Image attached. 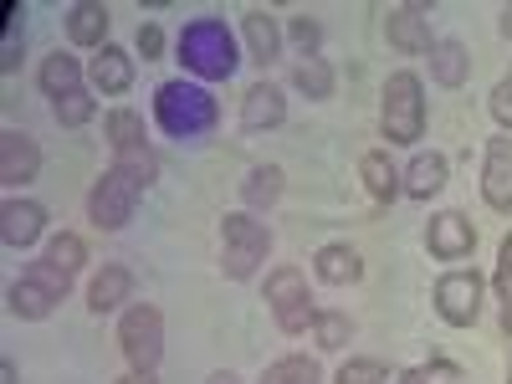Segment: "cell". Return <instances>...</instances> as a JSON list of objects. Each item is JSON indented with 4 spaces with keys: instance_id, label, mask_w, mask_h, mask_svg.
Wrapping results in <instances>:
<instances>
[{
    "instance_id": "6da1fadb",
    "label": "cell",
    "mask_w": 512,
    "mask_h": 384,
    "mask_svg": "<svg viewBox=\"0 0 512 384\" xmlns=\"http://www.w3.org/2000/svg\"><path fill=\"white\" fill-rule=\"evenodd\" d=\"M154 175H159L154 149L113 154V164L103 169V180L88 190V221H93L98 231H123L128 221H134L139 195L154 185Z\"/></svg>"
},
{
    "instance_id": "7a4b0ae2",
    "label": "cell",
    "mask_w": 512,
    "mask_h": 384,
    "mask_svg": "<svg viewBox=\"0 0 512 384\" xmlns=\"http://www.w3.org/2000/svg\"><path fill=\"white\" fill-rule=\"evenodd\" d=\"M154 123L164 128L169 139L180 144H195V139H210L221 123V103L216 93L195 77H169L154 88Z\"/></svg>"
},
{
    "instance_id": "3957f363",
    "label": "cell",
    "mask_w": 512,
    "mask_h": 384,
    "mask_svg": "<svg viewBox=\"0 0 512 384\" xmlns=\"http://www.w3.org/2000/svg\"><path fill=\"white\" fill-rule=\"evenodd\" d=\"M175 52H180V67L195 77V82H231L236 67H241V47L221 16H195L180 26L175 36Z\"/></svg>"
},
{
    "instance_id": "277c9868",
    "label": "cell",
    "mask_w": 512,
    "mask_h": 384,
    "mask_svg": "<svg viewBox=\"0 0 512 384\" xmlns=\"http://www.w3.org/2000/svg\"><path fill=\"white\" fill-rule=\"evenodd\" d=\"M277 236L267 221H256L251 210H226L221 216V272L231 282H251L262 272V262L272 256Z\"/></svg>"
},
{
    "instance_id": "5b68a950",
    "label": "cell",
    "mask_w": 512,
    "mask_h": 384,
    "mask_svg": "<svg viewBox=\"0 0 512 384\" xmlns=\"http://www.w3.org/2000/svg\"><path fill=\"white\" fill-rule=\"evenodd\" d=\"M379 128L390 144H420L425 139V82H420V72H410V67L390 72V82H384V93H379Z\"/></svg>"
},
{
    "instance_id": "8992f818",
    "label": "cell",
    "mask_w": 512,
    "mask_h": 384,
    "mask_svg": "<svg viewBox=\"0 0 512 384\" xmlns=\"http://www.w3.org/2000/svg\"><path fill=\"white\" fill-rule=\"evenodd\" d=\"M67 292H72V277L41 256V262H31V267L6 287V308H11V318H21V323H47V318L57 313V303H67Z\"/></svg>"
},
{
    "instance_id": "52a82bcc",
    "label": "cell",
    "mask_w": 512,
    "mask_h": 384,
    "mask_svg": "<svg viewBox=\"0 0 512 384\" xmlns=\"http://www.w3.org/2000/svg\"><path fill=\"white\" fill-rule=\"evenodd\" d=\"M118 349H123L128 369L159 374V364H164V313L154 303H128L123 318H118Z\"/></svg>"
},
{
    "instance_id": "ba28073f",
    "label": "cell",
    "mask_w": 512,
    "mask_h": 384,
    "mask_svg": "<svg viewBox=\"0 0 512 384\" xmlns=\"http://www.w3.org/2000/svg\"><path fill=\"white\" fill-rule=\"evenodd\" d=\"M267 308H272V323L297 338V333H308L313 318H318V303H313V287H308V272L303 267H277L267 277Z\"/></svg>"
},
{
    "instance_id": "9c48e42d",
    "label": "cell",
    "mask_w": 512,
    "mask_h": 384,
    "mask_svg": "<svg viewBox=\"0 0 512 384\" xmlns=\"http://www.w3.org/2000/svg\"><path fill=\"white\" fill-rule=\"evenodd\" d=\"M482 292H487V282H482V272L477 267H451V272H441L436 277V318L441 323H451V328H472L477 318H482Z\"/></svg>"
},
{
    "instance_id": "30bf717a",
    "label": "cell",
    "mask_w": 512,
    "mask_h": 384,
    "mask_svg": "<svg viewBox=\"0 0 512 384\" xmlns=\"http://www.w3.org/2000/svg\"><path fill=\"white\" fill-rule=\"evenodd\" d=\"M384 36H390V47L405 52V57H431V47H436V36H431V6H420V0L390 6V16H384Z\"/></svg>"
},
{
    "instance_id": "8fae6325",
    "label": "cell",
    "mask_w": 512,
    "mask_h": 384,
    "mask_svg": "<svg viewBox=\"0 0 512 384\" xmlns=\"http://www.w3.org/2000/svg\"><path fill=\"white\" fill-rule=\"evenodd\" d=\"M425 251L436 256V262H466V256L477 251V226L461 216V210H436L431 221H425Z\"/></svg>"
},
{
    "instance_id": "7c38bea8",
    "label": "cell",
    "mask_w": 512,
    "mask_h": 384,
    "mask_svg": "<svg viewBox=\"0 0 512 384\" xmlns=\"http://www.w3.org/2000/svg\"><path fill=\"white\" fill-rule=\"evenodd\" d=\"M41 236H47V205L41 200H26V195H11L0 205V241L11 251H31Z\"/></svg>"
},
{
    "instance_id": "4fadbf2b",
    "label": "cell",
    "mask_w": 512,
    "mask_h": 384,
    "mask_svg": "<svg viewBox=\"0 0 512 384\" xmlns=\"http://www.w3.org/2000/svg\"><path fill=\"white\" fill-rule=\"evenodd\" d=\"M41 175V144L21 128H0V185L21 190Z\"/></svg>"
},
{
    "instance_id": "5bb4252c",
    "label": "cell",
    "mask_w": 512,
    "mask_h": 384,
    "mask_svg": "<svg viewBox=\"0 0 512 384\" xmlns=\"http://www.w3.org/2000/svg\"><path fill=\"white\" fill-rule=\"evenodd\" d=\"M482 200L497 210V216H512V134L487 139V154H482Z\"/></svg>"
},
{
    "instance_id": "9a60e30c",
    "label": "cell",
    "mask_w": 512,
    "mask_h": 384,
    "mask_svg": "<svg viewBox=\"0 0 512 384\" xmlns=\"http://www.w3.org/2000/svg\"><path fill=\"white\" fill-rule=\"evenodd\" d=\"M241 41H246V57L262 72L282 57V26H277V16L267 6H246L241 11Z\"/></svg>"
},
{
    "instance_id": "2e32d148",
    "label": "cell",
    "mask_w": 512,
    "mask_h": 384,
    "mask_svg": "<svg viewBox=\"0 0 512 384\" xmlns=\"http://www.w3.org/2000/svg\"><path fill=\"white\" fill-rule=\"evenodd\" d=\"M287 123V93L277 82H251L246 98H241V128L246 134H267V128Z\"/></svg>"
},
{
    "instance_id": "e0dca14e",
    "label": "cell",
    "mask_w": 512,
    "mask_h": 384,
    "mask_svg": "<svg viewBox=\"0 0 512 384\" xmlns=\"http://www.w3.org/2000/svg\"><path fill=\"white\" fill-rule=\"evenodd\" d=\"M359 180H364L374 205H395L405 195V169H395L390 149H364L359 154Z\"/></svg>"
},
{
    "instance_id": "ac0fdd59",
    "label": "cell",
    "mask_w": 512,
    "mask_h": 384,
    "mask_svg": "<svg viewBox=\"0 0 512 384\" xmlns=\"http://www.w3.org/2000/svg\"><path fill=\"white\" fill-rule=\"evenodd\" d=\"M313 277L323 287H354L364 277V256L349 246V241H323L313 251Z\"/></svg>"
},
{
    "instance_id": "d6986e66",
    "label": "cell",
    "mask_w": 512,
    "mask_h": 384,
    "mask_svg": "<svg viewBox=\"0 0 512 384\" xmlns=\"http://www.w3.org/2000/svg\"><path fill=\"white\" fill-rule=\"evenodd\" d=\"M123 303H134V272L118 267V262H103V272L88 282V313L93 318H108Z\"/></svg>"
},
{
    "instance_id": "ffe728a7",
    "label": "cell",
    "mask_w": 512,
    "mask_h": 384,
    "mask_svg": "<svg viewBox=\"0 0 512 384\" xmlns=\"http://www.w3.org/2000/svg\"><path fill=\"white\" fill-rule=\"evenodd\" d=\"M108 6L103 0H77V6H67V41L72 47H88V52H103L108 47Z\"/></svg>"
},
{
    "instance_id": "44dd1931",
    "label": "cell",
    "mask_w": 512,
    "mask_h": 384,
    "mask_svg": "<svg viewBox=\"0 0 512 384\" xmlns=\"http://www.w3.org/2000/svg\"><path fill=\"white\" fill-rule=\"evenodd\" d=\"M88 82L103 93V98H123L128 88H134V52H123V47H108L88 62Z\"/></svg>"
},
{
    "instance_id": "7402d4cb",
    "label": "cell",
    "mask_w": 512,
    "mask_h": 384,
    "mask_svg": "<svg viewBox=\"0 0 512 384\" xmlns=\"http://www.w3.org/2000/svg\"><path fill=\"white\" fill-rule=\"evenodd\" d=\"M446 185H451V159H446V154L420 149V154L405 164V195H410V200H436Z\"/></svg>"
},
{
    "instance_id": "603a6c76",
    "label": "cell",
    "mask_w": 512,
    "mask_h": 384,
    "mask_svg": "<svg viewBox=\"0 0 512 384\" xmlns=\"http://www.w3.org/2000/svg\"><path fill=\"white\" fill-rule=\"evenodd\" d=\"M466 77H472V52H466V41L436 36V47H431V82H436V88H466Z\"/></svg>"
},
{
    "instance_id": "cb8c5ba5",
    "label": "cell",
    "mask_w": 512,
    "mask_h": 384,
    "mask_svg": "<svg viewBox=\"0 0 512 384\" xmlns=\"http://www.w3.org/2000/svg\"><path fill=\"white\" fill-rule=\"evenodd\" d=\"M287 190V175H282V164H256L246 169V180H241V200L246 210H272Z\"/></svg>"
},
{
    "instance_id": "d4e9b609",
    "label": "cell",
    "mask_w": 512,
    "mask_h": 384,
    "mask_svg": "<svg viewBox=\"0 0 512 384\" xmlns=\"http://www.w3.org/2000/svg\"><path fill=\"white\" fill-rule=\"evenodd\" d=\"M103 139L113 154H134V149H149V134H144V113L134 108H113L103 118Z\"/></svg>"
},
{
    "instance_id": "484cf974",
    "label": "cell",
    "mask_w": 512,
    "mask_h": 384,
    "mask_svg": "<svg viewBox=\"0 0 512 384\" xmlns=\"http://www.w3.org/2000/svg\"><path fill=\"white\" fill-rule=\"evenodd\" d=\"M36 82H41V93H47L52 103H57V98H67V93H82V62H77V57H67V52H52L47 62H41Z\"/></svg>"
},
{
    "instance_id": "4316f807",
    "label": "cell",
    "mask_w": 512,
    "mask_h": 384,
    "mask_svg": "<svg viewBox=\"0 0 512 384\" xmlns=\"http://www.w3.org/2000/svg\"><path fill=\"white\" fill-rule=\"evenodd\" d=\"M292 88L303 93L308 103H328L333 98V88H338V77H333V67L318 57V62H297L292 67Z\"/></svg>"
},
{
    "instance_id": "83f0119b",
    "label": "cell",
    "mask_w": 512,
    "mask_h": 384,
    "mask_svg": "<svg viewBox=\"0 0 512 384\" xmlns=\"http://www.w3.org/2000/svg\"><path fill=\"white\" fill-rule=\"evenodd\" d=\"M349 338H354V318H349V313L318 308V318H313V344H318L323 354H338V349H349Z\"/></svg>"
},
{
    "instance_id": "f1b7e54d",
    "label": "cell",
    "mask_w": 512,
    "mask_h": 384,
    "mask_svg": "<svg viewBox=\"0 0 512 384\" xmlns=\"http://www.w3.org/2000/svg\"><path fill=\"white\" fill-rule=\"evenodd\" d=\"M262 384H323V369L308 354H287V359L262 369Z\"/></svg>"
},
{
    "instance_id": "f546056e",
    "label": "cell",
    "mask_w": 512,
    "mask_h": 384,
    "mask_svg": "<svg viewBox=\"0 0 512 384\" xmlns=\"http://www.w3.org/2000/svg\"><path fill=\"white\" fill-rule=\"evenodd\" d=\"M47 262L62 267L67 277H77L82 267H88V241H82L77 231H57V236L47 241Z\"/></svg>"
},
{
    "instance_id": "4dcf8cb0",
    "label": "cell",
    "mask_w": 512,
    "mask_h": 384,
    "mask_svg": "<svg viewBox=\"0 0 512 384\" xmlns=\"http://www.w3.org/2000/svg\"><path fill=\"white\" fill-rule=\"evenodd\" d=\"M492 292H497V308H502V333H512V236H502V246H497Z\"/></svg>"
},
{
    "instance_id": "1f68e13d",
    "label": "cell",
    "mask_w": 512,
    "mask_h": 384,
    "mask_svg": "<svg viewBox=\"0 0 512 384\" xmlns=\"http://www.w3.org/2000/svg\"><path fill=\"white\" fill-rule=\"evenodd\" d=\"M287 41H292V52L303 62H318V52H323V21L318 16H292L287 21Z\"/></svg>"
},
{
    "instance_id": "d6a6232c",
    "label": "cell",
    "mask_w": 512,
    "mask_h": 384,
    "mask_svg": "<svg viewBox=\"0 0 512 384\" xmlns=\"http://www.w3.org/2000/svg\"><path fill=\"white\" fill-rule=\"evenodd\" d=\"M52 113H57V123L62 128H82V123H93L98 118V98L82 88V93H67V98H57L52 103Z\"/></svg>"
},
{
    "instance_id": "836d02e7",
    "label": "cell",
    "mask_w": 512,
    "mask_h": 384,
    "mask_svg": "<svg viewBox=\"0 0 512 384\" xmlns=\"http://www.w3.org/2000/svg\"><path fill=\"white\" fill-rule=\"evenodd\" d=\"M333 384H390V369H384L379 359H349L333 374Z\"/></svg>"
},
{
    "instance_id": "e575fe53",
    "label": "cell",
    "mask_w": 512,
    "mask_h": 384,
    "mask_svg": "<svg viewBox=\"0 0 512 384\" xmlns=\"http://www.w3.org/2000/svg\"><path fill=\"white\" fill-rule=\"evenodd\" d=\"M21 67V21H16V6H6V41H0V72H16Z\"/></svg>"
},
{
    "instance_id": "d590c367",
    "label": "cell",
    "mask_w": 512,
    "mask_h": 384,
    "mask_svg": "<svg viewBox=\"0 0 512 384\" xmlns=\"http://www.w3.org/2000/svg\"><path fill=\"white\" fill-rule=\"evenodd\" d=\"M134 47H139V57H144V62H159V57H164V31H159V21H139Z\"/></svg>"
},
{
    "instance_id": "8d00e7d4",
    "label": "cell",
    "mask_w": 512,
    "mask_h": 384,
    "mask_svg": "<svg viewBox=\"0 0 512 384\" xmlns=\"http://www.w3.org/2000/svg\"><path fill=\"white\" fill-rule=\"evenodd\" d=\"M395 384H436V379L425 374V369H400V374H395Z\"/></svg>"
},
{
    "instance_id": "74e56055",
    "label": "cell",
    "mask_w": 512,
    "mask_h": 384,
    "mask_svg": "<svg viewBox=\"0 0 512 384\" xmlns=\"http://www.w3.org/2000/svg\"><path fill=\"white\" fill-rule=\"evenodd\" d=\"M113 384H159V379H154V374H139V369H128V374H118Z\"/></svg>"
},
{
    "instance_id": "f35d334b",
    "label": "cell",
    "mask_w": 512,
    "mask_h": 384,
    "mask_svg": "<svg viewBox=\"0 0 512 384\" xmlns=\"http://www.w3.org/2000/svg\"><path fill=\"white\" fill-rule=\"evenodd\" d=\"M497 31H502V36H507V41H512V0H507V6H502V11H497Z\"/></svg>"
},
{
    "instance_id": "ab89813d",
    "label": "cell",
    "mask_w": 512,
    "mask_h": 384,
    "mask_svg": "<svg viewBox=\"0 0 512 384\" xmlns=\"http://www.w3.org/2000/svg\"><path fill=\"white\" fill-rule=\"evenodd\" d=\"M0 384H21V374H16V359H0Z\"/></svg>"
},
{
    "instance_id": "60d3db41",
    "label": "cell",
    "mask_w": 512,
    "mask_h": 384,
    "mask_svg": "<svg viewBox=\"0 0 512 384\" xmlns=\"http://www.w3.org/2000/svg\"><path fill=\"white\" fill-rule=\"evenodd\" d=\"M205 384H241V374H231V369H216V374H210Z\"/></svg>"
},
{
    "instance_id": "b9f144b4",
    "label": "cell",
    "mask_w": 512,
    "mask_h": 384,
    "mask_svg": "<svg viewBox=\"0 0 512 384\" xmlns=\"http://www.w3.org/2000/svg\"><path fill=\"white\" fill-rule=\"evenodd\" d=\"M502 82H507V88H512V72H507V77H502Z\"/></svg>"
},
{
    "instance_id": "7bdbcfd3",
    "label": "cell",
    "mask_w": 512,
    "mask_h": 384,
    "mask_svg": "<svg viewBox=\"0 0 512 384\" xmlns=\"http://www.w3.org/2000/svg\"><path fill=\"white\" fill-rule=\"evenodd\" d=\"M507 384H512V374H507Z\"/></svg>"
}]
</instances>
